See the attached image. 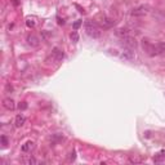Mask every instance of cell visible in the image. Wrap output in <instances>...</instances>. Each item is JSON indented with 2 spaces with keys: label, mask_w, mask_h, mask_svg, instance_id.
<instances>
[{
  "label": "cell",
  "mask_w": 165,
  "mask_h": 165,
  "mask_svg": "<svg viewBox=\"0 0 165 165\" xmlns=\"http://www.w3.org/2000/svg\"><path fill=\"white\" fill-rule=\"evenodd\" d=\"M85 31H87V34L89 35L90 37L93 39H98V37L101 36V28L98 27V25L93 21H87L85 22Z\"/></svg>",
  "instance_id": "6da1fadb"
},
{
  "label": "cell",
  "mask_w": 165,
  "mask_h": 165,
  "mask_svg": "<svg viewBox=\"0 0 165 165\" xmlns=\"http://www.w3.org/2000/svg\"><path fill=\"white\" fill-rule=\"evenodd\" d=\"M142 47L148 56H159V53H157V44L155 45L152 43H150L148 40H143Z\"/></svg>",
  "instance_id": "7a4b0ae2"
},
{
  "label": "cell",
  "mask_w": 165,
  "mask_h": 165,
  "mask_svg": "<svg viewBox=\"0 0 165 165\" xmlns=\"http://www.w3.org/2000/svg\"><path fill=\"white\" fill-rule=\"evenodd\" d=\"M121 40H123V45L125 48H128V49H133V48L137 47V41H135L134 37H131V36H124L121 37Z\"/></svg>",
  "instance_id": "3957f363"
},
{
  "label": "cell",
  "mask_w": 165,
  "mask_h": 165,
  "mask_svg": "<svg viewBox=\"0 0 165 165\" xmlns=\"http://www.w3.org/2000/svg\"><path fill=\"white\" fill-rule=\"evenodd\" d=\"M148 11H150V8L147 5H141L131 11V16H145L148 13Z\"/></svg>",
  "instance_id": "277c9868"
},
{
  "label": "cell",
  "mask_w": 165,
  "mask_h": 165,
  "mask_svg": "<svg viewBox=\"0 0 165 165\" xmlns=\"http://www.w3.org/2000/svg\"><path fill=\"white\" fill-rule=\"evenodd\" d=\"M27 41H28V44L31 45V47H37V45L40 44V39L36 36V35H34V34H30L27 36Z\"/></svg>",
  "instance_id": "5b68a950"
},
{
  "label": "cell",
  "mask_w": 165,
  "mask_h": 165,
  "mask_svg": "<svg viewBox=\"0 0 165 165\" xmlns=\"http://www.w3.org/2000/svg\"><path fill=\"white\" fill-rule=\"evenodd\" d=\"M3 106L5 107L7 110H9V111H12V110H14V107H16V105H14V101L12 99V98H5L3 101Z\"/></svg>",
  "instance_id": "8992f818"
},
{
  "label": "cell",
  "mask_w": 165,
  "mask_h": 165,
  "mask_svg": "<svg viewBox=\"0 0 165 165\" xmlns=\"http://www.w3.org/2000/svg\"><path fill=\"white\" fill-rule=\"evenodd\" d=\"M121 58L123 59H126V61H131V59L134 58V54H133V52H131V49H128L126 48L125 51L121 53Z\"/></svg>",
  "instance_id": "52a82bcc"
},
{
  "label": "cell",
  "mask_w": 165,
  "mask_h": 165,
  "mask_svg": "<svg viewBox=\"0 0 165 165\" xmlns=\"http://www.w3.org/2000/svg\"><path fill=\"white\" fill-rule=\"evenodd\" d=\"M35 148V143L32 141H27L25 145H22V151L23 152H31Z\"/></svg>",
  "instance_id": "ba28073f"
},
{
  "label": "cell",
  "mask_w": 165,
  "mask_h": 165,
  "mask_svg": "<svg viewBox=\"0 0 165 165\" xmlns=\"http://www.w3.org/2000/svg\"><path fill=\"white\" fill-rule=\"evenodd\" d=\"M25 121H26V118L23 115H17L16 116V120H14V125L17 126V128H21V126H23Z\"/></svg>",
  "instance_id": "9c48e42d"
},
{
  "label": "cell",
  "mask_w": 165,
  "mask_h": 165,
  "mask_svg": "<svg viewBox=\"0 0 165 165\" xmlns=\"http://www.w3.org/2000/svg\"><path fill=\"white\" fill-rule=\"evenodd\" d=\"M115 25V21L114 20H110V18H103L102 20V26L103 27H111V26Z\"/></svg>",
  "instance_id": "30bf717a"
},
{
  "label": "cell",
  "mask_w": 165,
  "mask_h": 165,
  "mask_svg": "<svg viewBox=\"0 0 165 165\" xmlns=\"http://www.w3.org/2000/svg\"><path fill=\"white\" fill-rule=\"evenodd\" d=\"M53 56H54V58H56V61H61L62 58H63V52H61L59 49H54L53 51Z\"/></svg>",
  "instance_id": "8fae6325"
},
{
  "label": "cell",
  "mask_w": 165,
  "mask_h": 165,
  "mask_svg": "<svg viewBox=\"0 0 165 165\" xmlns=\"http://www.w3.org/2000/svg\"><path fill=\"white\" fill-rule=\"evenodd\" d=\"M157 53L160 56H165V44L164 43H159L157 44Z\"/></svg>",
  "instance_id": "7c38bea8"
},
{
  "label": "cell",
  "mask_w": 165,
  "mask_h": 165,
  "mask_svg": "<svg viewBox=\"0 0 165 165\" xmlns=\"http://www.w3.org/2000/svg\"><path fill=\"white\" fill-rule=\"evenodd\" d=\"M70 39H71V41H72V43H78L79 41V34L76 32V31H72L71 35H70Z\"/></svg>",
  "instance_id": "4fadbf2b"
},
{
  "label": "cell",
  "mask_w": 165,
  "mask_h": 165,
  "mask_svg": "<svg viewBox=\"0 0 165 165\" xmlns=\"http://www.w3.org/2000/svg\"><path fill=\"white\" fill-rule=\"evenodd\" d=\"M25 162H26L27 165H36V164H37V160L35 159V157L30 156L27 160H25Z\"/></svg>",
  "instance_id": "5bb4252c"
},
{
  "label": "cell",
  "mask_w": 165,
  "mask_h": 165,
  "mask_svg": "<svg viewBox=\"0 0 165 165\" xmlns=\"http://www.w3.org/2000/svg\"><path fill=\"white\" fill-rule=\"evenodd\" d=\"M162 157H164V152H159V154L156 155V156H155V162H160L162 160Z\"/></svg>",
  "instance_id": "9a60e30c"
},
{
  "label": "cell",
  "mask_w": 165,
  "mask_h": 165,
  "mask_svg": "<svg viewBox=\"0 0 165 165\" xmlns=\"http://www.w3.org/2000/svg\"><path fill=\"white\" fill-rule=\"evenodd\" d=\"M1 143H3V146L5 147L7 145H8V139H7L5 135H1Z\"/></svg>",
  "instance_id": "2e32d148"
},
{
  "label": "cell",
  "mask_w": 165,
  "mask_h": 165,
  "mask_svg": "<svg viewBox=\"0 0 165 165\" xmlns=\"http://www.w3.org/2000/svg\"><path fill=\"white\" fill-rule=\"evenodd\" d=\"M81 23H83V21H76V22L74 23V28H75V30H78V28L80 27Z\"/></svg>",
  "instance_id": "e0dca14e"
},
{
  "label": "cell",
  "mask_w": 165,
  "mask_h": 165,
  "mask_svg": "<svg viewBox=\"0 0 165 165\" xmlns=\"http://www.w3.org/2000/svg\"><path fill=\"white\" fill-rule=\"evenodd\" d=\"M26 108H27V103H26V102L20 103V110H26Z\"/></svg>",
  "instance_id": "ac0fdd59"
},
{
  "label": "cell",
  "mask_w": 165,
  "mask_h": 165,
  "mask_svg": "<svg viewBox=\"0 0 165 165\" xmlns=\"http://www.w3.org/2000/svg\"><path fill=\"white\" fill-rule=\"evenodd\" d=\"M26 23H27V26H28V27H34V26H35V22H34V21H32V20H28Z\"/></svg>",
  "instance_id": "d6986e66"
}]
</instances>
